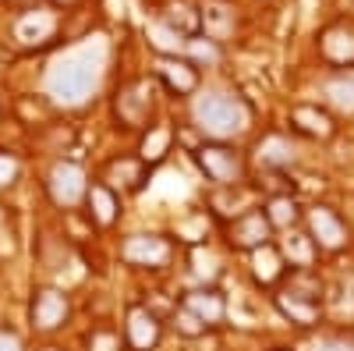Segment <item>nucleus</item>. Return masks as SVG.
I'll return each mask as SVG.
<instances>
[{
    "mask_svg": "<svg viewBox=\"0 0 354 351\" xmlns=\"http://www.w3.org/2000/svg\"><path fill=\"white\" fill-rule=\"evenodd\" d=\"M192 117L202 135H209L216 142L227 138H238L248 132L252 125V110L241 96H230V93H202L192 103Z\"/></svg>",
    "mask_w": 354,
    "mask_h": 351,
    "instance_id": "f257e3e1",
    "label": "nucleus"
},
{
    "mask_svg": "<svg viewBox=\"0 0 354 351\" xmlns=\"http://www.w3.org/2000/svg\"><path fill=\"white\" fill-rule=\"evenodd\" d=\"M195 163L202 167V174L209 178L216 188H234V185H245V153H238V145L230 142H202L195 150Z\"/></svg>",
    "mask_w": 354,
    "mask_h": 351,
    "instance_id": "f03ea898",
    "label": "nucleus"
},
{
    "mask_svg": "<svg viewBox=\"0 0 354 351\" xmlns=\"http://www.w3.org/2000/svg\"><path fill=\"white\" fill-rule=\"evenodd\" d=\"M93 82H96V71L88 68L85 61H61L50 78H46V93L57 100V103H82L88 93H93Z\"/></svg>",
    "mask_w": 354,
    "mask_h": 351,
    "instance_id": "7ed1b4c3",
    "label": "nucleus"
},
{
    "mask_svg": "<svg viewBox=\"0 0 354 351\" xmlns=\"http://www.w3.org/2000/svg\"><path fill=\"white\" fill-rule=\"evenodd\" d=\"M88 192V178H85V167L75 160H57L46 170V195L57 202L61 210H75L85 202Z\"/></svg>",
    "mask_w": 354,
    "mask_h": 351,
    "instance_id": "20e7f679",
    "label": "nucleus"
},
{
    "mask_svg": "<svg viewBox=\"0 0 354 351\" xmlns=\"http://www.w3.org/2000/svg\"><path fill=\"white\" fill-rule=\"evenodd\" d=\"M305 231H308V238L315 242L319 252H340L351 242V231L333 206H312L305 213Z\"/></svg>",
    "mask_w": 354,
    "mask_h": 351,
    "instance_id": "39448f33",
    "label": "nucleus"
},
{
    "mask_svg": "<svg viewBox=\"0 0 354 351\" xmlns=\"http://www.w3.org/2000/svg\"><path fill=\"white\" fill-rule=\"evenodd\" d=\"M273 234H277V231H273L270 217L262 213V206H255V210L234 217V220L227 224V245H230L234 252H255V249H262V245H270Z\"/></svg>",
    "mask_w": 354,
    "mask_h": 351,
    "instance_id": "423d86ee",
    "label": "nucleus"
},
{
    "mask_svg": "<svg viewBox=\"0 0 354 351\" xmlns=\"http://www.w3.org/2000/svg\"><path fill=\"white\" fill-rule=\"evenodd\" d=\"M113 110H117V121L128 125V128H145L149 121V110H153V82L149 78H131L117 89V100H113Z\"/></svg>",
    "mask_w": 354,
    "mask_h": 351,
    "instance_id": "0eeeda50",
    "label": "nucleus"
},
{
    "mask_svg": "<svg viewBox=\"0 0 354 351\" xmlns=\"http://www.w3.org/2000/svg\"><path fill=\"white\" fill-rule=\"evenodd\" d=\"M170 255H174V245L163 234H131L121 245V259L131 262V267H142V270H163Z\"/></svg>",
    "mask_w": 354,
    "mask_h": 351,
    "instance_id": "6e6552de",
    "label": "nucleus"
},
{
    "mask_svg": "<svg viewBox=\"0 0 354 351\" xmlns=\"http://www.w3.org/2000/svg\"><path fill=\"white\" fill-rule=\"evenodd\" d=\"M71 316V305H68V295L57 287H39L32 295V305H28V319H32V330L39 334H53L68 323Z\"/></svg>",
    "mask_w": 354,
    "mask_h": 351,
    "instance_id": "1a4fd4ad",
    "label": "nucleus"
},
{
    "mask_svg": "<svg viewBox=\"0 0 354 351\" xmlns=\"http://www.w3.org/2000/svg\"><path fill=\"white\" fill-rule=\"evenodd\" d=\"M163 337V323L149 305H131L124 316V341L131 351H153Z\"/></svg>",
    "mask_w": 354,
    "mask_h": 351,
    "instance_id": "9d476101",
    "label": "nucleus"
},
{
    "mask_svg": "<svg viewBox=\"0 0 354 351\" xmlns=\"http://www.w3.org/2000/svg\"><path fill=\"white\" fill-rule=\"evenodd\" d=\"M298 163V145H294L283 132H270L255 142V167L259 170H270V174H280L287 167Z\"/></svg>",
    "mask_w": 354,
    "mask_h": 351,
    "instance_id": "9b49d317",
    "label": "nucleus"
},
{
    "mask_svg": "<svg viewBox=\"0 0 354 351\" xmlns=\"http://www.w3.org/2000/svg\"><path fill=\"white\" fill-rule=\"evenodd\" d=\"M156 75H160V82L174 96H192L198 89V68L181 53H160Z\"/></svg>",
    "mask_w": 354,
    "mask_h": 351,
    "instance_id": "f8f14e48",
    "label": "nucleus"
},
{
    "mask_svg": "<svg viewBox=\"0 0 354 351\" xmlns=\"http://www.w3.org/2000/svg\"><path fill=\"white\" fill-rule=\"evenodd\" d=\"M319 53L322 61H330L337 68L354 64V21H333L319 33Z\"/></svg>",
    "mask_w": 354,
    "mask_h": 351,
    "instance_id": "ddd939ff",
    "label": "nucleus"
},
{
    "mask_svg": "<svg viewBox=\"0 0 354 351\" xmlns=\"http://www.w3.org/2000/svg\"><path fill=\"white\" fill-rule=\"evenodd\" d=\"M185 309H192L205 327H220L223 319H227V298H223V291L213 287V284H202V287H192L188 295L181 298Z\"/></svg>",
    "mask_w": 354,
    "mask_h": 351,
    "instance_id": "4468645a",
    "label": "nucleus"
},
{
    "mask_svg": "<svg viewBox=\"0 0 354 351\" xmlns=\"http://www.w3.org/2000/svg\"><path fill=\"white\" fill-rule=\"evenodd\" d=\"M290 128L305 135V138H315V142H326L337 135V121H333V114L330 110H322L315 103H301V107H294L290 110Z\"/></svg>",
    "mask_w": 354,
    "mask_h": 351,
    "instance_id": "2eb2a0df",
    "label": "nucleus"
},
{
    "mask_svg": "<svg viewBox=\"0 0 354 351\" xmlns=\"http://www.w3.org/2000/svg\"><path fill=\"white\" fill-rule=\"evenodd\" d=\"M82 206H85L88 220H93L96 227H113L117 217H121V195H117L110 185H103V181H93L88 192H85Z\"/></svg>",
    "mask_w": 354,
    "mask_h": 351,
    "instance_id": "dca6fc26",
    "label": "nucleus"
},
{
    "mask_svg": "<svg viewBox=\"0 0 354 351\" xmlns=\"http://www.w3.org/2000/svg\"><path fill=\"white\" fill-rule=\"evenodd\" d=\"M145 178H149V167L138 156H117L103 170V185H110L113 192H138L145 185Z\"/></svg>",
    "mask_w": 354,
    "mask_h": 351,
    "instance_id": "f3484780",
    "label": "nucleus"
},
{
    "mask_svg": "<svg viewBox=\"0 0 354 351\" xmlns=\"http://www.w3.org/2000/svg\"><path fill=\"white\" fill-rule=\"evenodd\" d=\"M277 249H280L283 262H290V270H312V267H315V259H319L315 242L308 238V231H301V227L283 231V238H280Z\"/></svg>",
    "mask_w": 354,
    "mask_h": 351,
    "instance_id": "a211bd4d",
    "label": "nucleus"
},
{
    "mask_svg": "<svg viewBox=\"0 0 354 351\" xmlns=\"http://www.w3.org/2000/svg\"><path fill=\"white\" fill-rule=\"evenodd\" d=\"M248 270H252V280H255V284L273 287V284H280V280H283L287 262H283L280 249L270 242V245H262V249L248 252Z\"/></svg>",
    "mask_w": 354,
    "mask_h": 351,
    "instance_id": "6ab92c4d",
    "label": "nucleus"
},
{
    "mask_svg": "<svg viewBox=\"0 0 354 351\" xmlns=\"http://www.w3.org/2000/svg\"><path fill=\"white\" fill-rule=\"evenodd\" d=\"M273 305L283 319H290L294 327H315L319 316H322V305L319 302H308V298H298V295H287V291H277L273 295Z\"/></svg>",
    "mask_w": 354,
    "mask_h": 351,
    "instance_id": "aec40b11",
    "label": "nucleus"
},
{
    "mask_svg": "<svg viewBox=\"0 0 354 351\" xmlns=\"http://www.w3.org/2000/svg\"><path fill=\"white\" fill-rule=\"evenodd\" d=\"M262 213L270 217L273 231H290V227H298V224L305 220V213H301V206H298V199H294L290 192L270 195V199L262 202Z\"/></svg>",
    "mask_w": 354,
    "mask_h": 351,
    "instance_id": "412c9836",
    "label": "nucleus"
},
{
    "mask_svg": "<svg viewBox=\"0 0 354 351\" xmlns=\"http://www.w3.org/2000/svg\"><path fill=\"white\" fill-rule=\"evenodd\" d=\"M160 21L167 28H174L181 39H192V36L202 33V8H192V4H185V0H174V4H167Z\"/></svg>",
    "mask_w": 354,
    "mask_h": 351,
    "instance_id": "4be33fe9",
    "label": "nucleus"
},
{
    "mask_svg": "<svg viewBox=\"0 0 354 351\" xmlns=\"http://www.w3.org/2000/svg\"><path fill=\"white\" fill-rule=\"evenodd\" d=\"M213 210L230 224L234 217H241V213H248V210H255V195L245 188V185H234V188H216L213 192Z\"/></svg>",
    "mask_w": 354,
    "mask_h": 351,
    "instance_id": "5701e85b",
    "label": "nucleus"
},
{
    "mask_svg": "<svg viewBox=\"0 0 354 351\" xmlns=\"http://www.w3.org/2000/svg\"><path fill=\"white\" fill-rule=\"evenodd\" d=\"M170 142H174V132L167 125H153L149 132L142 135V145H138V160L145 167H156L167 153H170Z\"/></svg>",
    "mask_w": 354,
    "mask_h": 351,
    "instance_id": "b1692460",
    "label": "nucleus"
},
{
    "mask_svg": "<svg viewBox=\"0 0 354 351\" xmlns=\"http://www.w3.org/2000/svg\"><path fill=\"white\" fill-rule=\"evenodd\" d=\"M280 291L322 305V277L315 273V267H312V270H290V273H283V287H280Z\"/></svg>",
    "mask_w": 354,
    "mask_h": 351,
    "instance_id": "393cba45",
    "label": "nucleus"
},
{
    "mask_svg": "<svg viewBox=\"0 0 354 351\" xmlns=\"http://www.w3.org/2000/svg\"><path fill=\"white\" fill-rule=\"evenodd\" d=\"M53 33V18L50 15H43V11H21V18H18V25H15V36L21 39V43H39V39H46Z\"/></svg>",
    "mask_w": 354,
    "mask_h": 351,
    "instance_id": "a878e982",
    "label": "nucleus"
},
{
    "mask_svg": "<svg viewBox=\"0 0 354 351\" xmlns=\"http://www.w3.org/2000/svg\"><path fill=\"white\" fill-rule=\"evenodd\" d=\"M230 33H234V15L227 8H202V33L198 36L223 43Z\"/></svg>",
    "mask_w": 354,
    "mask_h": 351,
    "instance_id": "bb28decb",
    "label": "nucleus"
},
{
    "mask_svg": "<svg viewBox=\"0 0 354 351\" xmlns=\"http://www.w3.org/2000/svg\"><path fill=\"white\" fill-rule=\"evenodd\" d=\"M185 57H188L195 68H216L223 53H220V43L216 39L192 36V39H185Z\"/></svg>",
    "mask_w": 354,
    "mask_h": 351,
    "instance_id": "cd10ccee",
    "label": "nucleus"
},
{
    "mask_svg": "<svg viewBox=\"0 0 354 351\" xmlns=\"http://www.w3.org/2000/svg\"><path fill=\"white\" fill-rule=\"evenodd\" d=\"M326 100L340 114H354V75H340L326 85Z\"/></svg>",
    "mask_w": 354,
    "mask_h": 351,
    "instance_id": "c85d7f7f",
    "label": "nucleus"
},
{
    "mask_svg": "<svg viewBox=\"0 0 354 351\" xmlns=\"http://www.w3.org/2000/svg\"><path fill=\"white\" fill-rule=\"evenodd\" d=\"M192 273L202 280V284H213L220 277V259L209 252V249H192Z\"/></svg>",
    "mask_w": 354,
    "mask_h": 351,
    "instance_id": "c756f323",
    "label": "nucleus"
},
{
    "mask_svg": "<svg viewBox=\"0 0 354 351\" xmlns=\"http://www.w3.org/2000/svg\"><path fill=\"white\" fill-rule=\"evenodd\" d=\"M174 330L181 334V337H188V341H195V337H205V334H209V327H205L202 319H198L192 309H185V305H177V309H174Z\"/></svg>",
    "mask_w": 354,
    "mask_h": 351,
    "instance_id": "7c9ffc66",
    "label": "nucleus"
},
{
    "mask_svg": "<svg viewBox=\"0 0 354 351\" xmlns=\"http://www.w3.org/2000/svg\"><path fill=\"white\" fill-rule=\"evenodd\" d=\"M18 174H21L18 156H11V153H0V192L11 188V185L18 181Z\"/></svg>",
    "mask_w": 354,
    "mask_h": 351,
    "instance_id": "2f4dec72",
    "label": "nucleus"
},
{
    "mask_svg": "<svg viewBox=\"0 0 354 351\" xmlns=\"http://www.w3.org/2000/svg\"><path fill=\"white\" fill-rule=\"evenodd\" d=\"M88 351H121V337L110 330H96L88 337Z\"/></svg>",
    "mask_w": 354,
    "mask_h": 351,
    "instance_id": "473e14b6",
    "label": "nucleus"
},
{
    "mask_svg": "<svg viewBox=\"0 0 354 351\" xmlns=\"http://www.w3.org/2000/svg\"><path fill=\"white\" fill-rule=\"evenodd\" d=\"M0 351H25L21 337H18L11 327H0Z\"/></svg>",
    "mask_w": 354,
    "mask_h": 351,
    "instance_id": "72a5a7b5",
    "label": "nucleus"
},
{
    "mask_svg": "<svg viewBox=\"0 0 354 351\" xmlns=\"http://www.w3.org/2000/svg\"><path fill=\"white\" fill-rule=\"evenodd\" d=\"M8 8H15V11H32L36 0H8Z\"/></svg>",
    "mask_w": 354,
    "mask_h": 351,
    "instance_id": "f704fd0d",
    "label": "nucleus"
},
{
    "mask_svg": "<svg viewBox=\"0 0 354 351\" xmlns=\"http://www.w3.org/2000/svg\"><path fill=\"white\" fill-rule=\"evenodd\" d=\"M50 4H57V8H68V4H75V0H50Z\"/></svg>",
    "mask_w": 354,
    "mask_h": 351,
    "instance_id": "c9c22d12",
    "label": "nucleus"
},
{
    "mask_svg": "<svg viewBox=\"0 0 354 351\" xmlns=\"http://www.w3.org/2000/svg\"><path fill=\"white\" fill-rule=\"evenodd\" d=\"M43 351H61V348H43Z\"/></svg>",
    "mask_w": 354,
    "mask_h": 351,
    "instance_id": "e433bc0d",
    "label": "nucleus"
},
{
    "mask_svg": "<svg viewBox=\"0 0 354 351\" xmlns=\"http://www.w3.org/2000/svg\"><path fill=\"white\" fill-rule=\"evenodd\" d=\"M277 351H287V348H277Z\"/></svg>",
    "mask_w": 354,
    "mask_h": 351,
    "instance_id": "4c0bfd02",
    "label": "nucleus"
}]
</instances>
